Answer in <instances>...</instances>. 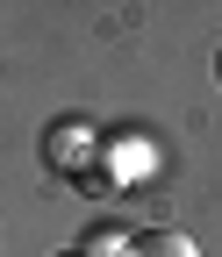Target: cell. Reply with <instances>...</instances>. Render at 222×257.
<instances>
[{
	"mask_svg": "<svg viewBox=\"0 0 222 257\" xmlns=\"http://www.w3.org/2000/svg\"><path fill=\"white\" fill-rule=\"evenodd\" d=\"M129 257H201V250H194V236H179V229H151V236L129 243Z\"/></svg>",
	"mask_w": 222,
	"mask_h": 257,
	"instance_id": "1",
	"label": "cell"
},
{
	"mask_svg": "<svg viewBox=\"0 0 222 257\" xmlns=\"http://www.w3.org/2000/svg\"><path fill=\"white\" fill-rule=\"evenodd\" d=\"M115 243H122V236H86V243H79V250H57V257H122V250H115Z\"/></svg>",
	"mask_w": 222,
	"mask_h": 257,
	"instance_id": "2",
	"label": "cell"
},
{
	"mask_svg": "<svg viewBox=\"0 0 222 257\" xmlns=\"http://www.w3.org/2000/svg\"><path fill=\"white\" fill-rule=\"evenodd\" d=\"M215 79H222V50H215Z\"/></svg>",
	"mask_w": 222,
	"mask_h": 257,
	"instance_id": "3",
	"label": "cell"
}]
</instances>
